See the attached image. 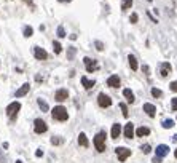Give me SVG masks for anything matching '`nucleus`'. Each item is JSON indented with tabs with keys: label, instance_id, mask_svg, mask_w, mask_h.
Here are the masks:
<instances>
[{
	"label": "nucleus",
	"instance_id": "nucleus-1",
	"mask_svg": "<svg viewBox=\"0 0 177 163\" xmlns=\"http://www.w3.org/2000/svg\"><path fill=\"white\" fill-rule=\"evenodd\" d=\"M51 117H53V120L66 121L67 118H69V114H67V109L64 107V106H56L51 110Z\"/></svg>",
	"mask_w": 177,
	"mask_h": 163
},
{
	"label": "nucleus",
	"instance_id": "nucleus-2",
	"mask_svg": "<svg viewBox=\"0 0 177 163\" xmlns=\"http://www.w3.org/2000/svg\"><path fill=\"white\" fill-rule=\"evenodd\" d=\"M94 147L97 152H105V133L99 131L94 136Z\"/></svg>",
	"mask_w": 177,
	"mask_h": 163
},
{
	"label": "nucleus",
	"instance_id": "nucleus-3",
	"mask_svg": "<svg viewBox=\"0 0 177 163\" xmlns=\"http://www.w3.org/2000/svg\"><path fill=\"white\" fill-rule=\"evenodd\" d=\"M19 110H21V102L13 101V102H11V104H8V107H7V115H8L10 118H14Z\"/></svg>",
	"mask_w": 177,
	"mask_h": 163
},
{
	"label": "nucleus",
	"instance_id": "nucleus-4",
	"mask_svg": "<svg viewBox=\"0 0 177 163\" xmlns=\"http://www.w3.org/2000/svg\"><path fill=\"white\" fill-rule=\"evenodd\" d=\"M46 130H48V125H46L45 121H43L42 118H35V121H34V131L37 133V134H42V133H46Z\"/></svg>",
	"mask_w": 177,
	"mask_h": 163
},
{
	"label": "nucleus",
	"instance_id": "nucleus-5",
	"mask_svg": "<svg viewBox=\"0 0 177 163\" xmlns=\"http://www.w3.org/2000/svg\"><path fill=\"white\" fill-rule=\"evenodd\" d=\"M83 64H85V67H86V72H90V74L99 69V64H97L96 59H91V58H88V56L83 59Z\"/></svg>",
	"mask_w": 177,
	"mask_h": 163
},
{
	"label": "nucleus",
	"instance_id": "nucleus-6",
	"mask_svg": "<svg viewBox=\"0 0 177 163\" xmlns=\"http://www.w3.org/2000/svg\"><path fill=\"white\" fill-rule=\"evenodd\" d=\"M97 104L101 106V107H104V109L110 107L112 106V98L105 93H99V96H97Z\"/></svg>",
	"mask_w": 177,
	"mask_h": 163
},
{
	"label": "nucleus",
	"instance_id": "nucleus-7",
	"mask_svg": "<svg viewBox=\"0 0 177 163\" xmlns=\"http://www.w3.org/2000/svg\"><path fill=\"white\" fill-rule=\"evenodd\" d=\"M115 152H117V157L120 162H126V160L129 158V155H131V150L126 149V147H117Z\"/></svg>",
	"mask_w": 177,
	"mask_h": 163
},
{
	"label": "nucleus",
	"instance_id": "nucleus-8",
	"mask_svg": "<svg viewBox=\"0 0 177 163\" xmlns=\"http://www.w3.org/2000/svg\"><path fill=\"white\" fill-rule=\"evenodd\" d=\"M34 56L38 61H46V59H48V53L43 48H40V46H34Z\"/></svg>",
	"mask_w": 177,
	"mask_h": 163
},
{
	"label": "nucleus",
	"instance_id": "nucleus-9",
	"mask_svg": "<svg viewBox=\"0 0 177 163\" xmlns=\"http://www.w3.org/2000/svg\"><path fill=\"white\" fill-rule=\"evenodd\" d=\"M67 98H69V91H67L66 88H59V90L54 93V99L58 101V102H62V101L67 99Z\"/></svg>",
	"mask_w": 177,
	"mask_h": 163
},
{
	"label": "nucleus",
	"instance_id": "nucleus-10",
	"mask_svg": "<svg viewBox=\"0 0 177 163\" xmlns=\"http://www.w3.org/2000/svg\"><path fill=\"white\" fill-rule=\"evenodd\" d=\"M125 138L126 139H131V138H134V123L132 121H128L125 125Z\"/></svg>",
	"mask_w": 177,
	"mask_h": 163
},
{
	"label": "nucleus",
	"instance_id": "nucleus-11",
	"mask_svg": "<svg viewBox=\"0 0 177 163\" xmlns=\"http://www.w3.org/2000/svg\"><path fill=\"white\" fill-rule=\"evenodd\" d=\"M171 70H172V66H171L169 63H161V64H160V75L163 77V78L169 75Z\"/></svg>",
	"mask_w": 177,
	"mask_h": 163
},
{
	"label": "nucleus",
	"instance_id": "nucleus-12",
	"mask_svg": "<svg viewBox=\"0 0 177 163\" xmlns=\"http://www.w3.org/2000/svg\"><path fill=\"white\" fill-rule=\"evenodd\" d=\"M120 83H121V80H120L118 75H110L107 78V87H110V88H118Z\"/></svg>",
	"mask_w": 177,
	"mask_h": 163
},
{
	"label": "nucleus",
	"instance_id": "nucleus-13",
	"mask_svg": "<svg viewBox=\"0 0 177 163\" xmlns=\"http://www.w3.org/2000/svg\"><path fill=\"white\" fill-rule=\"evenodd\" d=\"M142 109H144V112H145L149 117H152V118L156 115V107L153 104H150V102H145V104L142 106Z\"/></svg>",
	"mask_w": 177,
	"mask_h": 163
},
{
	"label": "nucleus",
	"instance_id": "nucleus-14",
	"mask_svg": "<svg viewBox=\"0 0 177 163\" xmlns=\"http://www.w3.org/2000/svg\"><path fill=\"white\" fill-rule=\"evenodd\" d=\"M168 153H169V147L166 146V144H160V146H156V155L158 157H166Z\"/></svg>",
	"mask_w": 177,
	"mask_h": 163
},
{
	"label": "nucleus",
	"instance_id": "nucleus-15",
	"mask_svg": "<svg viewBox=\"0 0 177 163\" xmlns=\"http://www.w3.org/2000/svg\"><path fill=\"white\" fill-rule=\"evenodd\" d=\"M29 90H31V85H29V83H24L21 88H19V90H16L14 96H16V98H22V96H26V94L29 93Z\"/></svg>",
	"mask_w": 177,
	"mask_h": 163
},
{
	"label": "nucleus",
	"instance_id": "nucleus-16",
	"mask_svg": "<svg viewBox=\"0 0 177 163\" xmlns=\"http://www.w3.org/2000/svg\"><path fill=\"white\" fill-rule=\"evenodd\" d=\"M120 134H121V125L120 123H113L112 125V139L120 138Z\"/></svg>",
	"mask_w": 177,
	"mask_h": 163
},
{
	"label": "nucleus",
	"instance_id": "nucleus-17",
	"mask_svg": "<svg viewBox=\"0 0 177 163\" xmlns=\"http://www.w3.org/2000/svg\"><path fill=\"white\" fill-rule=\"evenodd\" d=\"M81 85H83L85 88H86V90H91V88H94V85H96V82H94V80H90V78H86V77H81Z\"/></svg>",
	"mask_w": 177,
	"mask_h": 163
},
{
	"label": "nucleus",
	"instance_id": "nucleus-18",
	"mask_svg": "<svg viewBox=\"0 0 177 163\" xmlns=\"http://www.w3.org/2000/svg\"><path fill=\"white\" fill-rule=\"evenodd\" d=\"M123 96L126 98V101H128L129 104H132V102H134V101H136V98H134V93H132V91L129 90V88H126V90H123Z\"/></svg>",
	"mask_w": 177,
	"mask_h": 163
},
{
	"label": "nucleus",
	"instance_id": "nucleus-19",
	"mask_svg": "<svg viewBox=\"0 0 177 163\" xmlns=\"http://www.w3.org/2000/svg\"><path fill=\"white\" fill-rule=\"evenodd\" d=\"M128 61H129V66H131L132 70H137V69H139V64H137V59H136L134 55H129L128 56Z\"/></svg>",
	"mask_w": 177,
	"mask_h": 163
},
{
	"label": "nucleus",
	"instance_id": "nucleus-20",
	"mask_svg": "<svg viewBox=\"0 0 177 163\" xmlns=\"http://www.w3.org/2000/svg\"><path fill=\"white\" fill-rule=\"evenodd\" d=\"M78 144H80L81 147H88V146H90L88 138H86V134H85V133H80V134H78Z\"/></svg>",
	"mask_w": 177,
	"mask_h": 163
},
{
	"label": "nucleus",
	"instance_id": "nucleus-21",
	"mask_svg": "<svg viewBox=\"0 0 177 163\" xmlns=\"http://www.w3.org/2000/svg\"><path fill=\"white\" fill-rule=\"evenodd\" d=\"M136 134L139 136V138H144V136H149V134H150V128H147V126H140V128H137Z\"/></svg>",
	"mask_w": 177,
	"mask_h": 163
},
{
	"label": "nucleus",
	"instance_id": "nucleus-22",
	"mask_svg": "<svg viewBox=\"0 0 177 163\" xmlns=\"http://www.w3.org/2000/svg\"><path fill=\"white\" fill-rule=\"evenodd\" d=\"M37 104H38V107L42 109V112H48L50 110L48 104H46V101H43L42 98H40V99H37Z\"/></svg>",
	"mask_w": 177,
	"mask_h": 163
},
{
	"label": "nucleus",
	"instance_id": "nucleus-23",
	"mask_svg": "<svg viewBox=\"0 0 177 163\" xmlns=\"http://www.w3.org/2000/svg\"><path fill=\"white\" fill-rule=\"evenodd\" d=\"M75 55H77V48L75 46H69V48H67V59L72 61V59L75 58Z\"/></svg>",
	"mask_w": 177,
	"mask_h": 163
},
{
	"label": "nucleus",
	"instance_id": "nucleus-24",
	"mask_svg": "<svg viewBox=\"0 0 177 163\" xmlns=\"http://www.w3.org/2000/svg\"><path fill=\"white\" fill-rule=\"evenodd\" d=\"M163 128H166V130H169V128H172L174 126V120H171V118H166V120H163Z\"/></svg>",
	"mask_w": 177,
	"mask_h": 163
},
{
	"label": "nucleus",
	"instance_id": "nucleus-25",
	"mask_svg": "<svg viewBox=\"0 0 177 163\" xmlns=\"http://www.w3.org/2000/svg\"><path fill=\"white\" fill-rule=\"evenodd\" d=\"M132 7V0H123L121 2V10H129V8Z\"/></svg>",
	"mask_w": 177,
	"mask_h": 163
},
{
	"label": "nucleus",
	"instance_id": "nucleus-26",
	"mask_svg": "<svg viewBox=\"0 0 177 163\" xmlns=\"http://www.w3.org/2000/svg\"><path fill=\"white\" fill-rule=\"evenodd\" d=\"M53 50H54L56 55H59V53L62 51V46H61V43H59V42H53Z\"/></svg>",
	"mask_w": 177,
	"mask_h": 163
},
{
	"label": "nucleus",
	"instance_id": "nucleus-27",
	"mask_svg": "<svg viewBox=\"0 0 177 163\" xmlns=\"http://www.w3.org/2000/svg\"><path fill=\"white\" fill-rule=\"evenodd\" d=\"M120 109H121V112H123V117L128 118L129 117V112H128V107H126L125 102H120Z\"/></svg>",
	"mask_w": 177,
	"mask_h": 163
},
{
	"label": "nucleus",
	"instance_id": "nucleus-28",
	"mask_svg": "<svg viewBox=\"0 0 177 163\" xmlns=\"http://www.w3.org/2000/svg\"><path fill=\"white\" fill-rule=\"evenodd\" d=\"M34 35V29L31 27V26H26L24 27V37H32Z\"/></svg>",
	"mask_w": 177,
	"mask_h": 163
},
{
	"label": "nucleus",
	"instance_id": "nucleus-29",
	"mask_svg": "<svg viewBox=\"0 0 177 163\" xmlns=\"http://www.w3.org/2000/svg\"><path fill=\"white\" fill-rule=\"evenodd\" d=\"M152 96L153 98H161L163 96V91L158 90V88H152Z\"/></svg>",
	"mask_w": 177,
	"mask_h": 163
},
{
	"label": "nucleus",
	"instance_id": "nucleus-30",
	"mask_svg": "<svg viewBox=\"0 0 177 163\" xmlns=\"http://www.w3.org/2000/svg\"><path fill=\"white\" fill-rule=\"evenodd\" d=\"M58 37H59V38L67 37V34H66V31H64V27H62V26H59V27H58Z\"/></svg>",
	"mask_w": 177,
	"mask_h": 163
},
{
	"label": "nucleus",
	"instance_id": "nucleus-31",
	"mask_svg": "<svg viewBox=\"0 0 177 163\" xmlns=\"http://www.w3.org/2000/svg\"><path fill=\"white\" fill-rule=\"evenodd\" d=\"M94 46H96L97 51H104V43H102L101 40H96V42H94Z\"/></svg>",
	"mask_w": 177,
	"mask_h": 163
},
{
	"label": "nucleus",
	"instance_id": "nucleus-32",
	"mask_svg": "<svg viewBox=\"0 0 177 163\" xmlns=\"http://www.w3.org/2000/svg\"><path fill=\"white\" fill-rule=\"evenodd\" d=\"M51 144H53V146H59V144H62V139L59 138V136H56V138H51Z\"/></svg>",
	"mask_w": 177,
	"mask_h": 163
},
{
	"label": "nucleus",
	"instance_id": "nucleus-33",
	"mask_svg": "<svg viewBox=\"0 0 177 163\" xmlns=\"http://www.w3.org/2000/svg\"><path fill=\"white\" fill-rule=\"evenodd\" d=\"M140 150H142L144 153H150V152H152V147H150L149 144H144V146L140 147Z\"/></svg>",
	"mask_w": 177,
	"mask_h": 163
},
{
	"label": "nucleus",
	"instance_id": "nucleus-34",
	"mask_svg": "<svg viewBox=\"0 0 177 163\" xmlns=\"http://www.w3.org/2000/svg\"><path fill=\"white\" fill-rule=\"evenodd\" d=\"M171 109H172L174 112L177 110V98H172V99H171Z\"/></svg>",
	"mask_w": 177,
	"mask_h": 163
},
{
	"label": "nucleus",
	"instance_id": "nucleus-35",
	"mask_svg": "<svg viewBox=\"0 0 177 163\" xmlns=\"http://www.w3.org/2000/svg\"><path fill=\"white\" fill-rule=\"evenodd\" d=\"M137 19H139L137 13H132V14H131V18H129V21H131V24H136V23H137Z\"/></svg>",
	"mask_w": 177,
	"mask_h": 163
},
{
	"label": "nucleus",
	"instance_id": "nucleus-36",
	"mask_svg": "<svg viewBox=\"0 0 177 163\" xmlns=\"http://www.w3.org/2000/svg\"><path fill=\"white\" fill-rule=\"evenodd\" d=\"M169 88H171V91H174V93H177V80H174V82H171Z\"/></svg>",
	"mask_w": 177,
	"mask_h": 163
},
{
	"label": "nucleus",
	"instance_id": "nucleus-37",
	"mask_svg": "<svg viewBox=\"0 0 177 163\" xmlns=\"http://www.w3.org/2000/svg\"><path fill=\"white\" fill-rule=\"evenodd\" d=\"M153 163H161V157H158V155H155L153 157V160H152Z\"/></svg>",
	"mask_w": 177,
	"mask_h": 163
},
{
	"label": "nucleus",
	"instance_id": "nucleus-38",
	"mask_svg": "<svg viewBox=\"0 0 177 163\" xmlns=\"http://www.w3.org/2000/svg\"><path fill=\"white\" fill-rule=\"evenodd\" d=\"M142 70L145 72V75H150V67H149V66H144V67H142Z\"/></svg>",
	"mask_w": 177,
	"mask_h": 163
},
{
	"label": "nucleus",
	"instance_id": "nucleus-39",
	"mask_svg": "<svg viewBox=\"0 0 177 163\" xmlns=\"http://www.w3.org/2000/svg\"><path fill=\"white\" fill-rule=\"evenodd\" d=\"M35 155H37V157H42V155H43V150H42V149H38L37 152H35Z\"/></svg>",
	"mask_w": 177,
	"mask_h": 163
},
{
	"label": "nucleus",
	"instance_id": "nucleus-40",
	"mask_svg": "<svg viewBox=\"0 0 177 163\" xmlns=\"http://www.w3.org/2000/svg\"><path fill=\"white\" fill-rule=\"evenodd\" d=\"M69 38H70V40H77V35L72 34V35H69Z\"/></svg>",
	"mask_w": 177,
	"mask_h": 163
},
{
	"label": "nucleus",
	"instance_id": "nucleus-41",
	"mask_svg": "<svg viewBox=\"0 0 177 163\" xmlns=\"http://www.w3.org/2000/svg\"><path fill=\"white\" fill-rule=\"evenodd\" d=\"M0 162L5 163V158H3V155H2V152H0Z\"/></svg>",
	"mask_w": 177,
	"mask_h": 163
},
{
	"label": "nucleus",
	"instance_id": "nucleus-42",
	"mask_svg": "<svg viewBox=\"0 0 177 163\" xmlns=\"http://www.w3.org/2000/svg\"><path fill=\"white\" fill-rule=\"evenodd\" d=\"M24 2H26L27 5H32V0H24Z\"/></svg>",
	"mask_w": 177,
	"mask_h": 163
},
{
	"label": "nucleus",
	"instance_id": "nucleus-43",
	"mask_svg": "<svg viewBox=\"0 0 177 163\" xmlns=\"http://www.w3.org/2000/svg\"><path fill=\"white\" fill-rule=\"evenodd\" d=\"M58 2H61V3H64V2H72V0H58Z\"/></svg>",
	"mask_w": 177,
	"mask_h": 163
},
{
	"label": "nucleus",
	"instance_id": "nucleus-44",
	"mask_svg": "<svg viewBox=\"0 0 177 163\" xmlns=\"http://www.w3.org/2000/svg\"><path fill=\"white\" fill-rule=\"evenodd\" d=\"M174 155H176V158H177V149H176V152H174Z\"/></svg>",
	"mask_w": 177,
	"mask_h": 163
},
{
	"label": "nucleus",
	"instance_id": "nucleus-45",
	"mask_svg": "<svg viewBox=\"0 0 177 163\" xmlns=\"http://www.w3.org/2000/svg\"><path fill=\"white\" fill-rule=\"evenodd\" d=\"M16 163H22V162H21V160H18V162H16Z\"/></svg>",
	"mask_w": 177,
	"mask_h": 163
},
{
	"label": "nucleus",
	"instance_id": "nucleus-46",
	"mask_svg": "<svg viewBox=\"0 0 177 163\" xmlns=\"http://www.w3.org/2000/svg\"><path fill=\"white\" fill-rule=\"evenodd\" d=\"M147 2H152V0H147Z\"/></svg>",
	"mask_w": 177,
	"mask_h": 163
}]
</instances>
